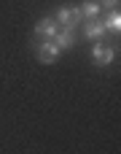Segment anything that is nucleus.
<instances>
[{
    "label": "nucleus",
    "instance_id": "obj_3",
    "mask_svg": "<svg viewBox=\"0 0 121 154\" xmlns=\"http://www.w3.org/2000/svg\"><path fill=\"white\" fill-rule=\"evenodd\" d=\"M78 27H73V24H67V27H59L57 32H54V43L62 49V51H67V49H73L75 43H78V32H75Z\"/></svg>",
    "mask_w": 121,
    "mask_h": 154
},
{
    "label": "nucleus",
    "instance_id": "obj_6",
    "mask_svg": "<svg viewBox=\"0 0 121 154\" xmlns=\"http://www.w3.org/2000/svg\"><path fill=\"white\" fill-rule=\"evenodd\" d=\"M102 24H105V32H108V35H119L121 32V14L116 8H111L108 16L102 19Z\"/></svg>",
    "mask_w": 121,
    "mask_h": 154
},
{
    "label": "nucleus",
    "instance_id": "obj_8",
    "mask_svg": "<svg viewBox=\"0 0 121 154\" xmlns=\"http://www.w3.org/2000/svg\"><path fill=\"white\" fill-rule=\"evenodd\" d=\"M54 19H57V24H59V27H67V24H73V5H59ZM73 27H75V24H73Z\"/></svg>",
    "mask_w": 121,
    "mask_h": 154
},
{
    "label": "nucleus",
    "instance_id": "obj_2",
    "mask_svg": "<svg viewBox=\"0 0 121 154\" xmlns=\"http://www.w3.org/2000/svg\"><path fill=\"white\" fill-rule=\"evenodd\" d=\"M116 60V46H105L102 41H92V62L97 68H108Z\"/></svg>",
    "mask_w": 121,
    "mask_h": 154
},
{
    "label": "nucleus",
    "instance_id": "obj_1",
    "mask_svg": "<svg viewBox=\"0 0 121 154\" xmlns=\"http://www.w3.org/2000/svg\"><path fill=\"white\" fill-rule=\"evenodd\" d=\"M32 49H35L38 62H43V65H54V62L62 57V49H59L51 38H35V41H32Z\"/></svg>",
    "mask_w": 121,
    "mask_h": 154
},
{
    "label": "nucleus",
    "instance_id": "obj_4",
    "mask_svg": "<svg viewBox=\"0 0 121 154\" xmlns=\"http://www.w3.org/2000/svg\"><path fill=\"white\" fill-rule=\"evenodd\" d=\"M108 32H105V24L102 19H84V30H81V38L86 41H102Z\"/></svg>",
    "mask_w": 121,
    "mask_h": 154
},
{
    "label": "nucleus",
    "instance_id": "obj_5",
    "mask_svg": "<svg viewBox=\"0 0 121 154\" xmlns=\"http://www.w3.org/2000/svg\"><path fill=\"white\" fill-rule=\"evenodd\" d=\"M57 30H59L57 19H54V16H43V19H38V24H35V38H54Z\"/></svg>",
    "mask_w": 121,
    "mask_h": 154
},
{
    "label": "nucleus",
    "instance_id": "obj_7",
    "mask_svg": "<svg viewBox=\"0 0 121 154\" xmlns=\"http://www.w3.org/2000/svg\"><path fill=\"white\" fill-rule=\"evenodd\" d=\"M78 8H81L84 19H100V14H102V5H100V0H84Z\"/></svg>",
    "mask_w": 121,
    "mask_h": 154
}]
</instances>
